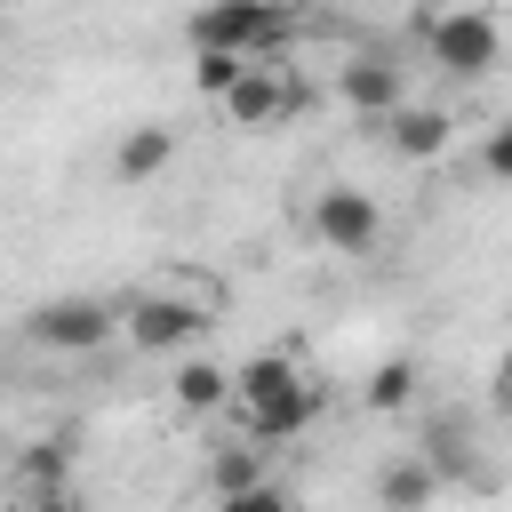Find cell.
Listing matches in <instances>:
<instances>
[{"instance_id": "20", "label": "cell", "mask_w": 512, "mask_h": 512, "mask_svg": "<svg viewBox=\"0 0 512 512\" xmlns=\"http://www.w3.org/2000/svg\"><path fill=\"white\" fill-rule=\"evenodd\" d=\"M480 176H488V184H512V120H496V128L480 136Z\"/></svg>"}, {"instance_id": "21", "label": "cell", "mask_w": 512, "mask_h": 512, "mask_svg": "<svg viewBox=\"0 0 512 512\" xmlns=\"http://www.w3.org/2000/svg\"><path fill=\"white\" fill-rule=\"evenodd\" d=\"M16 512H88V504H80V488H32V496H16Z\"/></svg>"}, {"instance_id": "22", "label": "cell", "mask_w": 512, "mask_h": 512, "mask_svg": "<svg viewBox=\"0 0 512 512\" xmlns=\"http://www.w3.org/2000/svg\"><path fill=\"white\" fill-rule=\"evenodd\" d=\"M496 408H512V352L496 360Z\"/></svg>"}, {"instance_id": "18", "label": "cell", "mask_w": 512, "mask_h": 512, "mask_svg": "<svg viewBox=\"0 0 512 512\" xmlns=\"http://www.w3.org/2000/svg\"><path fill=\"white\" fill-rule=\"evenodd\" d=\"M424 464H432V472H440V480H464V472H472V440H464V432H448V424H440V432H432V440H424Z\"/></svg>"}, {"instance_id": "17", "label": "cell", "mask_w": 512, "mask_h": 512, "mask_svg": "<svg viewBox=\"0 0 512 512\" xmlns=\"http://www.w3.org/2000/svg\"><path fill=\"white\" fill-rule=\"evenodd\" d=\"M248 64H256V56H232V48H192V88L216 104V96H224V88H232Z\"/></svg>"}, {"instance_id": "12", "label": "cell", "mask_w": 512, "mask_h": 512, "mask_svg": "<svg viewBox=\"0 0 512 512\" xmlns=\"http://www.w3.org/2000/svg\"><path fill=\"white\" fill-rule=\"evenodd\" d=\"M72 472H80V440H72V432H40V440H24V456H16V496H32V488H72Z\"/></svg>"}, {"instance_id": "23", "label": "cell", "mask_w": 512, "mask_h": 512, "mask_svg": "<svg viewBox=\"0 0 512 512\" xmlns=\"http://www.w3.org/2000/svg\"><path fill=\"white\" fill-rule=\"evenodd\" d=\"M280 8H296V0H280Z\"/></svg>"}, {"instance_id": "13", "label": "cell", "mask_w": 512, "mask_h": 512, "mask_svg": "<svg viewBox=\"0 0 512 512\" xmlns=\"http://www.w3.org/2000/svg\"><path fill=\"white\" fill-rule=\"evenodd\" d=\"M440 496V472L424 456H384L376 464V512H424Z\"/></svg>"}, {"instance_id": "7", "label": "cell", "mask_w": 512, "mask_h": 512, "mask_svg": "<svg viewBox=\"0 0 512 512\" xmlns=\"http://www.w3.org/2000/svg\"><path fill=\"white\" fill-rule=\"evenodd\" d=\"M336 96H344V112H360V120H392V112L408 104V80H400V64H392V56L360 48V56H344V64H336Z\"/></svg>"}, {"instance_id": "9", "label": "cell", "mask_w": 512, "mask_h": 512, "mask_svg": "<svg viewBox=\"0 0 512 512\" xmlns=\"http://www.w3.org/2000/svg\"><path fill=\"white\" fill-rule=\"evenodd\" d=\"M384 128V144L408 160V168H432V160H448V144H456V120L440 112V104H400L392 120H376Z\"/></svg>"}, {"instance_id": "1", "label": "cell", "mask_w": 512, "mask_h": 512, "mask_svg": "<svg viewBox=\"0 0 512 512\" xmlns=\"http://www.w3.org/2000/svg\"><path fill=\"white\" fill-rule=\"evenodd\" d=\"M216 280H168V288H144L120 304V336L128 352H192L200 328H216Z\"/></svg>"}, {"instance_id": "8", "label": "cell", "mask_w": 512, "mask_h": 512, "mask_svg": "<svg viewBox=\"0 0 512 512\" xmlns=\"http://www.w3.org/2000/svg\"><path fill=\"white\" fill-rule=\"evenodd\" d=\"M320 408H328V392H320L312 376H296L288 392H272V400L240 408V440H256V448H280V440H296L304 424H320Z\"/></svg>"}, {"instance_id": "16", "label": "cell", "mask_w": 512, "mask_h": 512, "mask_svg": "<svg viewBox=\"0 0 512 512\" xmlns=\"http://www.w3.org/2000/svg\"><path fill=\"white\" fill-rule=\"evenodd\" d=\"M264 456H272V448H256V440H232V448H216V464H208V488H216V496H232V488H256V480H264Z\"/></svg>"}, {"instance_id": "3", "label": "cell", "mask_w": 512, "mask_h": 512, "mask_svg": "<svg viewBox=\"0 0 512 512\" xmlns=\"http://www.w3.org/2000/svg\"><path fill=\"white\" fill-rule=\"evenodd\" d=\"M424 48H432V64H440L448 80H488V72L504 64V32H496L488 8H448V16H432V24H424Z\"/></svg>"}, {"instance_id": "5", "label": "cell", "mask_w": 512, "mask_h": 512, "mask_svg": "<svg viewBox=\"0 0 512 512\" xmlns=\"http://www.w3.org/2000/svg\"><path fill=\"white\" fill-rule=\"evenodd\" d=\"M304 224H312V240H320L328 256H368V248L384 240V200L360 192V184H320Z\"/></svg>"}, {"instance_id": "4", "label": "cell", "mask_w": 512, "mask_h": 512, "mask_svg": "<svg viewBox=\"0 0 512 512\" xmlns=\"http://www.w3.org/2000/svg\"><path fill=\"white\" fill-rule=\"evenodd\" d=\"M24 336L40 352H104L120 336V304H104V296H48V304L24 312Z\"/></svg>"}, {"instance_id": "14", "label": "cell", "mask_w": 512, "mask_h": 512, "mask_svg": "<svg viewBox=\"0 0 512 512\" xmlns=\"http://www.w3.org/2000/svg\"><path fill=\"white\" fill-rule=\"evenodd\" d=\"M304 368L288 360V352H256V360H240L232 368V408H256V400H272V392H288Z\"/></svg>"}, {"instance_id": "6", "label": "cell", "mask_w": 512, "mask_h": 512, "mask_svg": "<svg viewBox=\"0 0 512 512\" xmlns=\"http://www.w3.org/2000/svg\"><path fill=\"white\" fill-rule=\"evenodd\" d=\"M296 104H304V96H296V80H288L272 56H256V64H248V72H240V80L216 96V112H224L232 128H280Z\"/></svg>"}, {"instance_id": "2", "label": "cell", "mask_w": 512, "mask_h": 512, "mask_svg": "<svg viewBox=\"0 0 512 512\" xmlns=\"http://www.w3.org/2000/svg\"><path fill=\"white\" fill-rule=\"evenodd\" d=\"M288 32H296V8L280 0H208L192 16V48H232V56H272L288 48Z\"/></svg>"}, {"instance_id": "15", "label": "cell", "mask_w": 512, "mask_h": 512, "mask_svg": "<svg viewBox=\"0 0 512 512\" xmlns=\"http://www.w3.org/2000/svg\"><path fill=\"white\" fill-rule=\"evenodd\" d=\"M360 400H368L376 416H400V408L416 400V360H376L368 384H360Z\"/></svg>"}, {"instance_id": "11", "label": "cell", "mask_w": 512, "mask_h": 512, "mask_svg": "<svg viewBox=\"0 0 512 512\" xmlns=\"http://www.w3.org/2000/svg\"><path fill=\"white\" fill-rule=\"evenodd\" d=\"M168 400H176V416H192V424H200V416L232 408V368H224V360H200V352H192V360H184V368L168 376Z\"/></svg>"}, {"instance_id": "10", "label": "cell", "mask_w": 512, "mask_h": 512, "mask_svg": "<svg viewBox=\"0 0 512 512\" xmlns=\"http://www.w3.org/2000/svg\"><path fill=\"white\" fill-rule=\"evenodd\" d=\"M168 160H176V128H168V120H136V128L112 144V176H120V184H152Z\"/></svg>"}, {"instance_id": "19", "label": "cell", "mask_w": 512, "mask_h": 512, "mask_svg": "<svg viewBox=\"0 0 512 512\" xmlns=\"http://www.w3.org/2000/svg\"><path fill=\"white\" fill-rule=\"evenodd\" d=\"M216 512H296V496H288V488L264 472L256 488H232V496H216Z\"/></svg>"}]
</instances>
